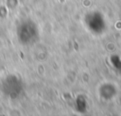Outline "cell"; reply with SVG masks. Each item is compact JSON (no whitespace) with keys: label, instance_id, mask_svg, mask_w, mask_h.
I'll return each instance as SVG.
<instances>
[{"label":"cell","instance_id":"6da1fadb","mask_svg":"<svg viewBox=\"0 0 121 116\" xmlns=\"http://www.w3.org/2000/svg\"><path fill=\"white\" fill-rule=\"evenodd\" d=\"M3 91L4 92L11 97V98H16L17 96H19V94L21 93V91H22V86H21V83L16 79L15 82H14V85H10L9 81L7 79L6 82L4 83L3 85Z\"/></svg>","mask_w":121,"mask_h":116}]
</instances>
